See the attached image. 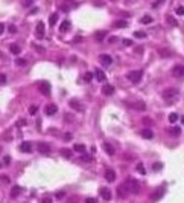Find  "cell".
<instances>
[{
	"label": "cell",
	"instance_id": "e575fe53",
	"mask_svg": "<svg viewBox=\"0 0 184 203\" xmlns=\"http://www.w3.org/2000/svg\"><path fill=\"white\" fill-rule=\"evenodd\" d=\"M178 121V115L177 113H170L169 115V122L170 124H174V122H177Z\"/></svg>",
	"mask_w": 184,
	"mask_h": 203
},
{
	"label": "cell",
	"instance_id": "4dcf8cb0",
	"mask_svg": "<svg viewBox=\"0 0 184 203\" xmlns=\"http://www.w3.org/2000/svg\"><path fill=\"white\" fill-rule=\"evenodd\" d=\"M140 23H145V25L152 23V17H151V15H145L143 18H140Z\"/></svg>",
	"mask_w": 184,
	"mask_h": 203
},
{
	"label": "cell",
	"instance_id": "f35d334b",
	"mask_svg": "<svg viewBox=\"0 0 184 203\" xmlns=\"http://www.w3.org/2000/svg\"><path fill=\"white\" fill-rule=\"evenodd\" d=\"M2 162H3V163H2L3 167H6V165H9V163H11V157H9V156H5Z\"/></svg>",
	"mask_w": 184,
	"mask_h": 203
},
{
	"label": "cell",
	"instance_id": "7a4b0ae2",
	"mask_svg": "<svg viewBox=\"0 0 184 203\" xmlns=\"http://www.w3.org/2000/svg\"><path fill=\"white\" fill-rule=\"evenodd\" d=\"M126 78L129 79L131 83H134V84H137L140 79L143 78V70H131L128 75H126Z\"/></svg>",
	"mask_w": 184,
	"mask_h": 203
},
{
	"label": "cell",
	"instance_id": "bcb514c9",
	"mask_svg": "<svg viewBox=\"0 0 184 203\" xmlns=\"http://www.w3.org/2000/svg\"><path fill=\"white\" fill-rule=\"evenodd\" d=\"M85 203H97V200H96V199H93V197H88V199L85 200Z\"/></svg>",
	"mask_w": 184,
	"mask_h": 203
},
{
	"label": "cell",
	"instance_id": "ee69618b",
	"mask_svg": "<svg viewBox=\"0 0 184 203\" xmlns=\"http://www.w3.org/2000/svg\"><path fill=\"white\" fill-rule=\"evenodd\" d=\"M9 32L11 34H15V32H17V28H15L14 25H9Z\"/></svg>",
	"mask_w": 184,
	"mask_h": 203
},
{
	"label": "cell",
	"instance_id": "f907efd6",
	"mask_svg": "<svg viewBox=\"0 0 184 203\" xmlns=\"http://www.w3.org/2000/svg\"><path fill=\"white\" fill-rule=\"evenodd\" d=\"M24 124H26V121H24V119H20V121L17 122V125H24Z\"/></svg>",
	"mask_w": 184,
	"mask_h": 203
},
{
	"label": "cell",
	"instance_id": "7402d4cb",
	"mask_svg": "<svg viewBox=\"0 0 184 203\" xmlns=\"http://www.w3.org/2000/svg\"><path fill=\"white\" fill-rule=\"evenodd\" d=\"M9 51L14 55H18V53H21V47L18 44H15V43H12V44H9Z\"/></svg>",
	"mask_w": 184,
	"mask_h": 203
},
{
	"label": "cell",
	"instance_id": "9c48e42d",
	"mask_svg": "<svg viewBox=\"0 0 184 203\" xmlns=\"http://www.w3.org/2000/svg\"><path fill=\"white\" fill-rule=\"evenodd\" d=\"M172 75L177 78H184V66H175L172 69Z\"/></svg>",
	"mask_w": 184,
	"mask_h": 203
},
{
	"label": "cell",
	"instance_id": "f5cc1de1",
	"mask_svg": "<svg viewBox=\"0 0 184 203\" xmlns=\"http://www.w3.org/2000/svg\"><path fill=\"white\" fill-rule=\"evenodd\" d=\"M136 52H137V53H140V52H143V47H142V46H139V47H136Z\"/></svg>",
	"mask_w": 184,
	"mask_h": 203
},
{
	"label": "cell",
	"instance_id": "277c9868",
	"mask_svg": "<svg viewBox=\"0 0 184 203\" xmlns=\"http://www.w3.org/2000/svg\"><path fill=\"white\" fill-rule=\"evenodd\" d=\"M126 185H128V188H129V191H132L134 194H139V191H140V183L137 180H128L126 182Z\"/></svg>",
	"mask_w": 184,
	"mask_h": 203
},
{
	"label": "cell",
	"instance_id": "2e32d148",
	"mask_svg": "<svg viewBox=\"0 0 184 203\" xmlns=\"http://www.w3.org/2000/svg\"><path fill=\"white\" fill-rule=\"evenodd\" d=\"M102 147H104V150L107 151V154H108V156H114L116 150H114V147H113L111 144H108V142H104V145H102Z\"/></svg>",
	"mask_w": 184,
	"mask_h": 203
},
{
	"label": "cell",
	"instance_id": "5b68a950",
	"mask_svg": "<svg viewBox=\"0 0 184 203\" xmlns=\"http://www.w3.org/2000/svg\"><path fill=\"white\" fill-rule=\"evenodd\" d=\"M128 194H129V188H128L126 183H123V185H120V186L117 188V195L120 197V199H125Z\"/></svg>",
	"mask_w": 184,
	"mask_h": 203
},
{
	"label": "cell",
	"instance_id": "4316f807",
	"mask_svg": "<svg viewBox=\"0 0 184 203\" xmlns=\"http://www.w3.org/2000/svg\"><path fill=\"white\" fill-rule=\"evenodd\" d=\"M113 26H114V28H126L128 21H125V20H117V21L113 23Z\"/></svg>",
	"mask_w": 184,
	"mask_h": 203
},
{
	"label": "cell",
	"instance_id": "7c38bea8",
	"mask_svg": "<svg viewBox=\"0 0 184 203\" xmlns=\"http://www.w3.org/2000/svg\"><path fill=\"white\" fill-rule=\"evenodd\" d=\"M164 188H158V189H157L155 192H154V194L152 195H151V200H154V202H157V200H160L161 199V197H163L164 195Z\"/></svg>",
	"mask_w": 184,
	"mask_h": 203
},
{
	"label": "cell",
	"instance_id": "74e56055",
	"mask_svg": "<svg viewBox=\"0 0 184 203\" xmlns=\"http://www.w3.org/2000/svg\"><path fill=\"white\" fill-rule=\"evenodd\" d=\"M161 168H163V163H160V162H157V163L152 165V170H154V171H160Z\"/></svg>",
	"mask_w": 184,
	"mask_h": 203
},
{
	"label": "cell",
	"instance_id": "7dc6e473",
	"mask_svg": "<svg viewBox=\"0 0 184 203\" xmlns=\"http://www.w3.org/2000/svg\"><path fill=\"white\" fill-rule=\"evenodd\" d=\"M0 83H2V84L6 83V75H5V73H2V77H0Z\"/></svg>",
	"mask_w": 184,
	"mask_h": 203
},
{
	"label": "cell",
	"instance_id": "1f68e13d",
	"mask_svg": "<svg viewBox=\"0 0 184 203\" xmlns=\"http://www.w3.org/2000/svg\"><path fill=\"white\" fill-rule=\"evenodd\" d=\"M134 37H136V38H145L146 32L145 31H136V32H134Z\"/></svg>",
	"mask_w": 184,
	"mask_h": 203
},
{
	"label": "cell",
	"instance_id": "603a6c76",
	"mask_svg": "<svg viewBox=\"0 0 184 203\" xmlns=\"http://www.w3.org/2000/svg\"><path fill=\"white\" fill-rule=\"evenodd\" d=\"M142 136H143L145 139H152V137H154V131L151 130V128H145V130L142 131Z\"/></svg>",
	"mask_w": 184,
	"mask_h": 203
},
{
	"label": "cell",
	"instance_id": "f1b7e54d",
	"mask_svg": "<svg viewBox=\"0 0 184 203\" xmlns=\"http://www.w3.org/2000/svg\"><path fill=\"white\" fill-rule=\"evenodd\" d=\"M56 20H58V14H52L50 18H49V25H50V26H55V25H56Z\"/></svg>",
	"mask_w": 184,
	"mask_h": 203
},
{
	"label": "cell",
	"instance_id": "60d3db41",
	"mask_svg": "<svg viewBox=\"0 0 184 203\" xmlns=\"http://www.w3.org/2000/svg\"><path fill=\"white\" fill-rule=\"evenodd\" d=\"M175 12H177L178 15H184V6H178V8L175 9Z\"/></svg>",
	"mask_w": 184,
	"mask_h": 203
},
{
	"label": "cell",
	"instance_id": "11a10c76",
	"mask_svg": "<svg viewBox=\"0 0 184 203\" xmlns=\"http://www.w3.org/2000/svg\"><path fill=\"white\" fill-rule=\"evenodd\" d=\"M61 11H69V6H61Z\"/></svg>",
	"mask_w": 184,
	"mask_h": 203
},
{
	"label": "cell",
	"instance_id": "b9f144b4",
	"mask_svg": "<svg viewBox=\"0 0 184 203\" xmlns=\"http://www.w3.org/2000/svg\"><path fill=\"white\" fill-rule=\"evenodd\" d=\"M163 2H164V0H155V2L152 3V8H154V9H155V8H158V6H160V5L163 3Z\"/></svg>",
	"mask_w": 184,
	"mask_h": 203
},
{
	"label": "cell",
	"instance_id": "30bf717a",
	"mask_svg": "<svg viewBox=\"0 0 184 203\" xmlns=\"http://www.w3.org/2000/svg\"><path fill=\"white\" fill-rule=\"evenodd\" d=\"M35 34H37L38 38H43V37H44V23H43V21H38V23H37Z\"/></svg>",
	"mask_w": 184,
	"mask_h": 203
},
{
	"label": "cell",
	"instance_id": "5bb4252c",
	"mask_svg": "<svg viewBox=\"0 0 184 203\" xmlns=\"http://www.w3.org/2000/svg\"><path fill=\"white\" fill-rule=\"evenodd\" d=\"M105 179H107L108 182H114V180H116V171L111 170V168H108V170L105 171Z\"/></svg>",
	"mask_w": 184,
	"mask_h": 203
},
{
	"label": "cell",
	"instance_id": "d6a6232c",
	"mask_svg": "<svg viewBox=\"0 0 184 203\" xmlns=\"http://www.w3.org/2000/svg\"><path fill=\"white\" fill-rule=\"evenodd\" d=\"M93 77H94V73H91V72H87V73L84 75V79H85V81H87V83H90L91 79H93Z\"/></svg>",
	"mask_w": 184,
	"mask_h": 203
},
{
	"label": "cell",
	"instance_id": "d590c367",
	"mask_svg": "<svg viewBox=\"0 0 184 203\" xmlns=\"http://www.w3.org/2000/svg\"><path fill=\"white\" fill-rule=\"evenodd\" d=\"M160 55L163 57V58H166V57L169 58V57H170V52H169V51H166V49H160Z\"/></svg>",
	"mask_w": 184,
	"mask_h": 203
},
{
	"label": "cell",
	"instance_id": "484cf974",
	"mask_svg": "<svg viewBox=\"0 0 184 203\" xmlns=\"http://www.w3.org/2000/svg\"><path fill=\"white\" fill-rule=\"evenodd\" d=\"M169 135H172V136H180L181 135V128L180 127H170L169 128Z\"/></svg>",
	"mask_w": 184,
	"mask_h": 203
},
{
	"label": "cell",
	"instance_id": "836d02e7",
	"mask_svg": "<svg viewBox=\"0 0 184 203\" xmlns=\"http://www.w3.org/2000/svg\"><path fill=\"white\" fill-rule=\"evenodd\" d=\"M15 64L20 66V67H23V66H26V60L24 58H17V60H15Z\"/></svg>",
	"mask_w": 184,
	"mask_h": 203
},
{
	"label": "cell",
	"instance_id": "3957f363",
	"mask_svg": "<svg viewBox=\"0 0 184 203\" xmlns=\"http://www.w3.org/2000/svg\"><path fill=\"white\" fill-rule=\"evenodd\" d=\"M38 90H40V93H41V95L49 96V95H50V83L41 81V83L38 84Z\"/></svg>",
	"mask_w": 184,
	"mask_h": 203
},
{
	"label": "cell",
	"instance_id": "6da1fadb",
	"mask_svg": "<svg viewBox=\"0 0 184 203\" xmlns=\"http://www.w3.org/2000/svg\"><path fill=\"white\" fill-rule=\"evenodd\" d=\"M163 99L166 101V104H175V101L178 99V90L174 89V87H170V89H166L164 92H163Z\"/></svg>",
	"mask_w": 184,
	"mask_h": 203
},
{
	"label": "cell",
	"instance_id": "4fadbf2b",
	"mask_svg": "<svg viewBox=\"0 0 184 203\" xmlns=\"http://www.w3.org/2000/svg\"><path fill=\"white\" fill-rule=\"evenodd\" d=\"M105 38H107V31H97V32H94V40L97 43H102Z\"/></svg>",
	"mask_w": 184,
	"mask_h": 203
},
{
	"label": "cell",
	"instance_id": "52a82bcc",
	"mask_svg": "<svg viewBox=\"0 0 184 203\" xmlns=\"http://www.w3.org/2000/svg\"><path fill=\"white\" fill-rule=\"evenodd\" d=\"M37 150H38L41 154H49L50 153V147H49V144H46V142H38L37 144Z\"/></svg>",
	"mask_w": 184,
	"mask_h": 203
},
{
	"label": "cell",
	"instance_id": "ffe728a7",
	"mask_svg": "<svg viewBox=\"0 0 184 203\" xmlns=\"http://www.w3.org/2000/svg\"><path fill=\"white\" fill-rule=\"evenodd\" d=\"M100 195H102V199L104 200H111V192L108 188H100Z\"/></svg>",
	"mask_w": 184,
	"mask_h": 203
},
{
	"label": "cell",
	"instance_id": "ac0fdd59",
	"mask_svg": "<svg viewBox=\"0 0 184 203\" xmlns=\"http://www.w3.org/2000/svg\"><path fill=\"white\" fill-rule=\"evenodd\" d=\"M94 77H96V79H97V81H100V83H104L105 79H107V77H105L104 70H100V69H96V70H94Z\"/></svg>",
	"mask_w": 184,
	"mask_h": 203
},
{
	"label": "cell",
	"instance_id": "9f6ffc18",
	"mask_svg": "<svg viewBox=\"0 0 184 203\" xmlns=\"http://www.w3.org/2000/svg\"><path fill=\"white\" fill-rule=\"evenodd\" d=\"M24 2H26V5H31L32 2H34V0H24Z\"/></svg>",
	"mask_w": 184,
	"mask_h": 203
},
{
	"label": "cell",
	"instance_id": "6f0895ef",
	"mask_svg": "<svg viewBox=\"0 0 184 203\" xmlns=\"http://www.w3.org/2000/svg\"><path fill=\"white\" fill-rule=\"evenodd\" d=\"M181 124L184 125V116H181Z\"/></svg>",
	"mask_w": 184,
	"mask_h": 203
},
{
	"label": "cell",
	"instance_id": "e0dca14e",
	"mask_svg": "<svg viewBox=\"0 0 184 203\" xmlns=\"http://www.w3.org/2000/svg\"><path fill=\"white\" fill-rule=\"evenodd\" d=\"M21 194V186L20 185H14L12 188H11V197L15 199V197H18Z\"/></svg>",
	"mask_w": 184,
	"mask_h": 203
},
{
	"label": "cell",
	"instance_id": "83f0119b",
	"mask_svg": "<svg viewBox=\"0 0 184 203\" xmlns=\"http://www.w3.org/2000/svg\"><path fill=\"white\" fill-rule=\"evenodd\" d=\"M73 150H75V151H78V153H84L85 151V145H84V144H75Z\"/></svg>",
	"mask_w": 184,
	"mask_h": 203
},
{
	"label": "cell",
	"instance_id": "8992f818",
	"mask_svg": "<svg viewBox=\"0 0 184 203\" xmlns=\"http://www.w3.org/2000/svg\"><path fill=\"white\" fill-rule=\"evenodd\" d=\"M44 113H46L47 116L56 115V113H58V107H56L55 104H47V105L44 107Z\"/></svg>",
	"mask_w": 184,
	"mask_h": 203
},
{
	"label": "cell",
	"instance_id": "ba28073f",
	"mask_svg": "<svg viewBox=\"0 0 184 203\" xmlns=\"http://www.w3.org/2000/svg\"><path fill=\"white\" fill-rule=\"evenodd\" d=\"M128 107H131V109H136L139 111H145L146 110V104L142 103V101H137V103H128Z\"/></svg>",
	"mask_w": 184,
	"mask_h": 203
},
{
	"label": "cell",
	"instance_id": "d4e9b609",
	"mask_svg": "<svg viewBox=\"0 0 184 203\" xmlns=\"http://www.w3.org/2000/svg\"><path fill=\"white\" fill-rule=\"evenodd\" d=\"M70 29V21L69 20H64L61 25H59V31L61 32H66V31H69Z\"/></svg>",
	"mask_w": 184,
	"mask_h": 203
},
{
	"label": "cell",
	"instance_id": "681fc988",
	"mask_svg": "<svg viewBox=\"0 0 184 203\" xmlns=\"http://www.w3.org/2000/svg\"><path fill=\"white\" fill-rule=\"evenodd\" d=\"M2 179H3V182H6V183H9V177H8L6 174H3V176H2Z\"/></svg>",
	"mask_w": 184,
	"mask_h": 203
},
{
	"label": "cell",
	"instance_id": "8d00e7d4",
	"mask_svg": "<svg viewBox=\"0 0 184 203\" xmlns=\"http://www.w3.org/2000/svg\"><path fill=\"white\" fill-rule=\"evenodd\" d=\"M137 171H139V173H140V174H143V176L146 174V168L143 167V165H142V163H139V165H137Z\"/></svg>",
	"mask_w": 184,
	"mask_h": 203
},
{
	"label": "cell",
	"instance_id": "d6986e66",
	"mask_svg": "<svg viewBox=\"0 0 184 203\" xmlns=\"http://www.w3.org/2000/svg\"><path fill=\"white\" fill-rule=\"evenodd\" d=\"M102 93L107 95V96H110V95L114 93V87H113L111 84H105L104 87H102Z\"/></svg>",
	"mask_w": 184,
	"mask_h": 203
},
{
	"label": "cell",
	"instance_id": "9a60e30c",
	"mask_svg": "<svg viewBox=\"0 0 184 203\" xmlns=\"http://www.w3.org/2000/svg\"><path fill=\"white\" fill-rule=\"evenodd\" d=\"M18 148H20V151H23V153H31L32 151V144L31 142H21Z\"/></svg>",
	"mask_w": 184,
	"mask_h": 203
},
{
	"label": "cell",
	"instance_id": "7bdbcfd3",
	"mask_svg": "<svg viewBox=\"0 0 184 203\" xmlns=\"http://www.w3.org/2000/svg\"><path fill=\"white\" fill-rule=\"evenodd\" d=\"M55 195H56V199H62V197L66 195V192H64V191H59V192H56Z\"/></svg>",
	"mask_w": 184,
	"mask_h": 203
},
{
	"label": "cell",
	"instance_id": "44dd1931",
	"mask_svg": "<svg viewBox=\"0 0 184 203\" xmlns=\"http://www.w3.org/2000/svg\"><path fill=\"white\" fill-rule=\"evenodd\" d=\"M70 107H72V109H75V110H76V111H82L84 110V107L82 105H81L79 103H78V101L76 99H72V101H70Z\"/></svg>",
	"mask_w": 184,
	"mask_h": 203
},
{
	"label": "cell",
	"instance_id": "ab89813d",
	"mask_svg": "<svg viewBox=\"0 0 184 203\" xmlns=\"http://www.w3.org/2000/svg\"><path fill=\"white\" fill-rule=\"evenodd\" d=\"M37 110H38V107H37V105H31L29 107V115H35Z\"/></svg>",
	"mask_w": 184,
	"mask_h": 203
},
{
	"label": "cell",
	"instance_id": "816d5d0a",
	"mask_svg": "<svg viewBox=\"0 0 184 203\" xmlns=\"http://www.w3.org/2000/svg\"><path fill=\"white\" fill-rule=\"evenodd\" d=\"M64 137H66V141H70V139H72V135H70V133H66V136H64Z\"/></svg>",
	"mask_w": 184,
	"mask_h": 203
},
{
	"label": "cell",
	"instance_id": "cb8c5ba5",
	"mask_svg": "<svg viewBox=\"0 0 184 203\" xmlns=\"http://www.w3.org/2000/svg\"><path fill=\"white\" fill-rule=\"evenodd\" d=\"M166 21H167V25L174 26V28H177V26H178L177 18H175V17H172V15H166Z\"/></svg>",
	"mask_w": 184,
	"mask_h": 203
},
{
	"label": "cell",
	"instance_id": "f546056e",
	"mask_svg": "<svg viewBox=\"0 0 184 203\" xmlns=\"http://www.w3.org/2000/svg\"><path fill=\"white\" fill-rule=\"evenodd\" d=\"M61 154H62L66 159H70V157H72V151H70L69 148H62V150H61Z\"/></svg>",
	"mask_w": 184,
	"mask_h": 203
},
{
	"label": "cell",
	"instance_id": "8fae6325",
	"mask_svg": "<svg viewBox=\"0 0 184 203\" xmlns=\"http://www.w3.org/2000/svg\"><path fill=\"white\" fill-rule=\"evenodd\" d=\"M99 61L104 64V66H110L113 63V58L110 55H107V53H102V55H99Z\"/></svg>",
	"mask_w": 184,
	"mask_h": 203
},
{
	"label": "cell",
	"instance_id": "c3c4849f",
	"mask_svg": "<svg viewBox=\"0 0 184 203\" xmlns=\"http://www.w3.org/2000/svg\"><path fill=\"white\" fill-rule=\"evenodd\" d=\"M41 203H52V200L49 199V197H44V199L41 200Z\"/></svg>",
	"mask_w": 184,
	"mask_h": 203
},
{
	"label": "cell",
	"instance_id": "db71d44e",
	"mask_svg": "<svg viewBox=\"0 0 184 203\" xmlns=\"http://www.w3.org/2000/svg\"><path fill=\"white\" fill-rule=\"evenodd\" d=\"M81 40H82V38H81V37H76V38H75V43H79Z\"/></svg>",
	"mask_w": 184,
	"mask_h": 203
},
{
	"label": "cell",
	"instance_id": "f6af8a7d",
	"mask_svg": "<svg viewBox=\"0 0 184 203\" xmlns=\"http://www.w3.org/2000/svg\"><path fill=\"white\" fill-rule=\"evenodd\" d=\"M131 44H132V41L129 40V38H125V40H123V46H131Z\"/></svg>",
	"mask_w": 184,
	"mask_h": 203
}]
</instances>
